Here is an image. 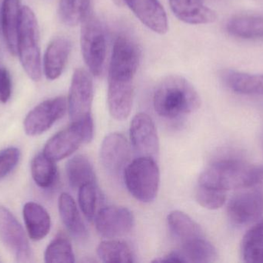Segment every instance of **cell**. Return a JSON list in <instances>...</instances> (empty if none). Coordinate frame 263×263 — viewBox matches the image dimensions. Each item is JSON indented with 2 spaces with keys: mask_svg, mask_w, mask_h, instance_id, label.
<instances>
[{
  "mask_svg": "<svg viewBox=\"0 0 263 263\" xmlns=\"http://www.w3.org/2000/svg\"><path fill=\"white\" fill-rule=\"evenodd\" d=\"M200 104V97L194 86L179 76L165 77L156 86L153 95L155 111L164 118H178L191 114Z\"/></svg>",
  "mask_w": 263,
  "mask_h": 263,
  "instance_id": "cell-1",
  "label": "cell"
},
{
  "mask_svg": "<svg viewBox=\"0 0 263 263\" xmlns=\"http://www.w3.org/2000/svg\"><path fill=\"white\" fill-rule=\"evenodd\" d=\"M260 167L236 157H222L212 162L199 176V185L219 191L244 189L256 185Z\"/></svg>",
  "mask_w": 263,
  "mask_h": 263,
  "instance_id": "cell-2",
  "label": "cell"
},
{
  "mask_svg": "<svg viewBox=\"0 0 263 263\" xmlns=\"http://www.w3.org/2000/svg\"><path fill=\"white\" fill-rule=\"evenodd\" d=\"M17 54L22 66L29 78L39 81L42 77L41 54L40 48V30L33 11L23 6L20 15Z\"/></svg>",
  "mask_w": 263,
  "mask_h": 263,
  "instance_id": "cell-3",
  "label": "cell"
},
{
  "mask_svg": "<svg viewBox=\"0 0 263 263\" xmlns=\"http://www.w3.org/2000/svg\"><path fill=\"white\" fill-rule=\"evenodd\" d=\"M124 181L136 200L144 203L153 202L160 182L159 167L153 157H138L125 168Z\"/></svg>",
  "mask_w": 263,
  "mask_h": 263,
  "instance_id": "cell-4",
  "label": "cell"
},
{
  "mask_svg": "<svg viewBox=\"0 0 263 263\" xmlns=\"http://www.w3.org/2000/svg\"><path fill=\"white\" fill-rule=\"evenodd\" d=\"M93 132L92 117L72 122L70 126L57 133L48 141L43 153L54 162L63 160L75 152L80 145L90 142Z\"/></svg>",
  "mask_w": 263,
  "mask_h": 263,
  "instance_id": "cell-5",
  "label": "cell"
},
{
  "mask_svg": "<svg viewBox=\"0 0 263 263\" xmlns=\"http://www.w3.org/2000/svg\"><path fill=\"white\" fill-rule=\"evenodd\" d=\"M82 54L90 74L98 77L103 73L106 57V38L100 20L92 13L81 23Z\"/></svg>",
  "mask_w": 263,
  "mask_h": 263,
  "instance_id": "cell-6",
  "label": "cell"
},
{
  "mask_svg": "<svg viewBox=\"0 0 263 263\" xmlns=\"http://www.w3.org/2000/svg\"><path fill=\"white\" fill-rule=\"evenodd\" d=\"M134 76L124 71H109L108 107L111 116L116 120H125L130 114Z\"/></svg>",
  "mask_w": 263,
  "mask_h": 263,
  "instance_id": "cell-7",
  "label": "cell"
},
{
  "mask_svg": "<svg viewBox=\"0 0 263 263\" xmlns=\"http://www.w3.org/2000/svg\"><path fill=\"white\" fill-rule=\"evenodd\" d=\"M93 100V82L92 76L86 69H76L72 76L68 97V109L72 122L91 116Z\"/></svg>",
  "mask_w": 263,
  "mask_h": 263,
  "instance_id": "cell-8",
  "label": "cell"
},
{
  "mask_svg": "<svg viewBox=\"0 0 263 263\" xmlns=\"http://www.w3.org/2000/svg\"><path fill=\"white\" fill-rule=\"evenodd\" d=\"M67 108V100L64 97H57L42 102L25 118V132L29 136L43 134L64 116Z\"/></svg>",
  "mask_w": 263,
  "mask_h": 263,
  "instance_id": "cell-9",
  "label": "cell"
},
{
  "mask_svg": "<svg viewBox=\"0 0 263 263\" xmlns=\"http://www.w3.org/2000/svg\"><path fill=\"white\" fill-rule=\"evenodd\" d=\"M0 239L17 262H32V252L23 226L9 210L0 206Z\"/></svg>",
  "mask_w": 263,
  "mask_h": 263,
  "instance_id": "cell-10",
  "label": "cell"
},
{
  "mask_svg": "<svg viewBox=\"0 0 263 263\" xmlns=\"http://www.w3.org/2000/svg\"><path fill=\"white\" fill-rule=\"evenodd\" d=\"M227 213L230 220L236 225L252 223L262 216L263 196L256 188H244L230 199Z\"/></svg>",
  "mask_w": 263,
  "mask_h": 263,
  "instance_id": "cell-11",
  "label": "cell"
},
{
  "mask_svg": "<svg viewBox=\"0 0 263 263\" xmlns=\"http://www.w3.org/2000/svg\"><path fill=\"white\" fill-rule=\"evenodd\" d=\"M130 140L139 157L154 159L159 151V140L156 125L151 117L139 113L133 117L130 125Z\"/></svg>",
  "mask_w": 263,
  "mask_h": 263,
  "instance_id": "cell-12",
  "label": "cell"
},
{
  "mask_svg": "<svg viewBox=\"0 0 263 263\" xmlns=\"http://www.w3.org/2000/svg\"><path fill=\"white\" fill-rule=\"evenodd\" d=\"M95 224L100 236L107 239H116L131 231L134 218L128 208L114 205L100 209L96 215Z\"/></svg>",
  "mask_w": 263,
  "mask_h": 263,
  "instance_id": "cell-13",
  "label": "cell"
},
{
  "mask_svg": "<svg viewBox=\"0 0 263 263\" xmlns=\"http://www.w3.org/2000/svg\"><path fill=\"white\" fill-rule=\"evenodd\" d=\"M130 157L127 139L120 133H112L105 137L100 149V161L103 168L112 174L124 171Z\"/></svg>",
  "mask_w": 263,
  "mask_h": 263,
  "instance_id": "cell-14",
  "label": "cell"
},
{
  "mask_svg": "<svg viewBox=\"0 0 263 263\" xmlns=\"http://www.w3.org/2000/svg\"><path fill=\"white\" fill-rule=\"evenodd\" d=\"M125 4L153 32L164 34L168 30L166 12L159 0H125Z\"/></svg>",
  "mask_w": 263,
  "mask_h": 263,
  "instance_id": "cell-15",
  "label": "cell"
},
{
  "mask_svg": "<svg viewBox=\"0 0 263 263\" xmlns=\"http://www.w3.org/2000/svg\"><path fill=\"white\" fill-rule=\"evenodd\" d=\"M168 3L174 15L188 24H209L217 18L216 12L205 6L203 0H168Z\"/></svg>",
  "mask_w": 263,
  "mask_h": 263,
  "instance_id": "cell-16",
  "label": "cell"
},
{
  "mask_svg": "<svg viewBox=\"0 0 263 263\" xmlns=\"http://www.w3.org/2000/svg\"><path fill=\"white\" fill-rule=\"evenodd\" d=\"M71 43L64 37L54 39L46 49L43 60L45 75L50 80L61 76L69 59Z\"/></svg>",
  "mask_w": 263,
  "mask_h": 263,
  "instance_id": "cell-17",
  "label": "cell"
},
{
  "mask_svg": "<svg viewBox=\"0 0 263 263\" xmlns=\"http://www.w3.org/2000/svg\"><path fill=\"white\" fill-rule=\"evenodd\" d=\"M21 9L20 0H3L2 7V29L8 49L12 55L17 54Z\"/></svg>",
  "mask_w": 263,
  "mask_h": 263,
  "instance_id": "cell-18",
  "label": "cell"
},
{
  "mask_svg": "<svg viewBox=\"0 0 263 263\" xmlns=\"http://www.w3.org/2000/svg\"><path fill=\"white\" fill-rule=\"evenodd\" d=\"M23 213L28 236L32 240H41L49 234L50 216L43 206L35 202H27L23 207Z\"/></svg>",
  "mask_w": 263,
  "mask_h": 263,
  "instance_id": "cell-19",
  "label": "cell"
},
{
  "mask_svg": "<svg viewBox=\"0 0 263 263\" xmlns=\"http://www.w3.org/2000/svg\"><path fill=\"white\" fill-rule=\"evenodd\" d=\"M227 30L233 37L244 40L263 39V16L236 15L229 20Z\"/></svg>",
  "mask_w": 263,
  "mask_h": 263,
  "instance_id": "cell-20",
  "label": "cell"
},
{
  "mask_svg": "<svg viewBox=\"0 0 263 263\" xmlns=\"http://www.w3.org/2000/svg\"><path fill=\"white\" fill-rule=\"evenodd\" d=\"M223 79L228 87L238 94L263 95V74L227 71L224 73Z\"/></svg>",
  "mask_w": 263,
  "mask_h": 263,
  "instance_id": "cell-21",
  "label": "cell"
},
{
  "mask_svg": "<svg viewBox=\"0 0 263 263\" xmlns=\"http://www.w3.org/2000/svg\"><path fill=\"white\" fill-rule=\"evenodd\" d=\"M58 205L60 217L68 231L75 237H86L87 234L86 225L72 196L68 193H62L59 198Z\"/></svg>",
  "mask_w": 263,
  "mask_h": 263,
  "instance_id": "cell-22",
  "label": "cell"
},
{
  "mask_svg": "<svg viewBox=\"0 0 263 263\" xmlns=\"http://www.w3.org/2000/svg\"><path fill=\"white\" fill-rule=\"evenodd\" d=\"M167 220L172 233L182 244L205 237L200 225L182 212H172L168 215Z\"/></svg>",
  "mask_w": 263,
  "mask_h": 263,
  "instance_id": "cell-23",
  "label": "cell"
},
{
  "mask_svg": "<svg viewBox=\"0 0 263 263\" xmlns=\"http://www.w3.org/2000/svg\"><path fill=\"white\" fill-rule=\"evenodd\" d=\"M66 174L69 185L80 188L87 184L95 183L96 174L92 164L87 156L78 154L69 159L66 164Z\"/></svg>",
  "mask_w": 263,
  "mask_h": 263,
  "instance_id": "cell-24",
  "label": "cell"
},
{
  "mask_svg": "<svg viewBox=\"0 0 263 263\" xmlns=\"http://www.w3.org/2000/svg\"><path fill=\"white\" fill-rule=\"evenodd\" d=\"M241 250L245 262L263 263V219L246 233Z\"/></svg>",
  "mask_w": 263,
  "mask_h": 263,
  "instance_id": "cell-25",
  "label": "cell"
},
{
  "mask_svg": "<svg viewBox=\"0 0 263 263\" xmlns=\"http://www.w3.org/2000/svg\"><path fill=\"white\" fill-rule=\"evenodd\" d=\"M52 159L44 153L37 154L31 164V174L38 186L42 188H51L57 179V167Z\"/></svg>",
  "mask_w": 263,
  "mask_h": 263,
  "instance_id": "cell-26",
  "label": "cell"
},
{
  "mask_svg": "<svg viewBox=\"0 0 263 263\" xmlns=\"http://www.w3.org/2000/svg\"><path fill=\"white\" fill-rule=\"evenodd\" d=\"M182 253L186 262H213L217 259L216 248L205 237L194 239L182 244Z\"/></svg>",
  "mask_w": 263,
  "mask_h": 263,
  "instance_id": "cell-27",
  "label": "cell"
},
{
  "mask_svg": "<svg viewBox=\"0 0 263 263\" xmlns=\"http://www.w3.org/2000/svg\"><path fill=\"white\" fill-rule=\"evenodd\" d=\"M97 255L104 262H133V256L127 244L117 239L103 241L97 248Z\"/></svg>",
  "mask_w": 263,
  "mask_h": 263,
  "instance_id": "cell-28",
  "label": "cell"
},
{
  "mask_svg": "<svg viewBox=\"0 0 263 263\" xmlns=\"http://www.w3.org/2000/svg\"><path fill=\"white\" fill-rule=\"evenodd\" d=\"M92 0H61L59 8L60 19L65 24H80L90 13Z\"/></svg>",
  "mask_w": 263,
  "mask_h": 263,
  "instance_id": "cell-29",
  "label": "cell"
},
{
  "mask_svg": "<svg viewBox=\"0 0 263 263\" xmlns=\"http://www.w3.org/2000/svg\"><path fill=\"white\" fill-rule=\"evenodd\" d=\"M45 262H75V255L70 241L64 235H59L48 246L45 252Z\"/></svg>",
  "mask_w": 263,
  "mask_h": 263,
  "instance_id": "cell-30",
  "label": "cell"
},
{
  "mask_svg": "<svg viewBox=\"0 0 263 263\" xmlns=\"http://www.w3.org/2000/svg\"><path fill=\"white\" fill-rule=\"evenodd\" d=\"M97 194L95 183L87 184L79 188V203L84 216L92 221L97 215Z\"/></svg>",
  "mask_w": 263,
  "mask_h": 263,
  "instance_id": "cell-31",
  "label": "cell"
},
{
  "mask_svg": "<svg viewBox=\"0 0 263 263\" xmlns=\"http://www.w3.org/2000/svg\"><path fill=\"white\" fill-rule=\"evenodd\" d=\"M196 199L198 203L207 209H219L223 206L227 200L226 191L213 189L198 185L196 191Z\"/></svg>",
  "mask_w": 263,
  "mask_h": 263,
  "instance_id": "cell-32",
  "label": "cell"
},
{
  "mask_svg": "<svg viewBox=\"0 0 263 263\" xmlns=\"http://www.w3.org/2000/svg\"><path fill=\"white\" fill-rule=\"evenodd\" d=\"M20 155V149L17 148H8L0 151V181L16 167Z\"/></svg>",
  "mask_w": 263,
  "mask_h": 263,
  "instance_id": "cell-33",
  "label": "cell"
},
{
  "mask_svg": "<svg viewBox=\"0 0 263 263\" xmlns=\"http://www.w3.org/2000/svg\"><path fill=\"white\" fill-rule=\"evenodd\" d=\"M12 94V80L6 68L0 67V102L6 103Z\"/></svg>",
  "mask_w": 263,
  "mask_h": 263,
  "instance_id": "cell-34",
  "label": "cell"
},
{
  "mask_svg": "<svg viewBox=\"0 0 263 263\" xmlns=\"http://www.w3.org/2000/svg\"><path fill=\"white\" fill-rule=\"evenodd\" d=\"M156 262H186L182 250H175L165 255L160 259H156Z\"/></svg>",
  "mask_w": 263,
  "mask_h": 263,
  "instance_id": "cell-35",
  "label": "cell"
},
{
  "mask_svg": "<svg viewBox=\"0 0 263 263\" xmlns=\"http://www.w3.org/2000/svg\"><path fill=\"white\" fill-rule=\"evenodd\" d=\"M252 188L257 189L263 196V167H260V171H259L257 182H256V185L252 187Z\"/></svg>",
  "mask_w": 263,
  "mask_h": 263,
  "instance_id": "cell-36",
  "label": "cell"
},
{
  "mask_svg": "<svg viewBox=\"0 0 263 263\" xmlns=\"http://www.w3.org/2000/svg\"><path fill=\"white\" fill-rule=\"evenodd\" d=\"M117 6H123L125 5V0H112Z\"/></svg>",
  "mask_w": 263,
  "mask_h": 263,
  "instance_id": "cell-37",
  "label": "cell"
},
{
  "mask_svg": "<svg viewBox=\"0 0 263 263\" xmlns=\"http://www.w3.org/2000/svg\"><path fill=\"white\" fill-rule=\"evenodd\" d=\"M1 66H1V64H0V67H1Z\"/></svg>",
  "mask_w": 263,
  "mask_h": 263,
  "instance_id": "cell-38",
  "label": "cell"
}]
</instances>
